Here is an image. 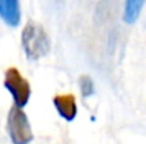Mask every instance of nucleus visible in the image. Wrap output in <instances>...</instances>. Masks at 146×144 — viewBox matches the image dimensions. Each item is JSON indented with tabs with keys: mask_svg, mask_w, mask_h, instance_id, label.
<instances>
[{
	"mask_svg": "<svg viewBox=\"0 0 146 144\" xmlns=\"http://www.w3.org/2000/svg\"><path fill=\"white\" fill-rule=\"evenodd\" d=\"M0 17L7 26L17 27L21 20L20 3L17 0H0Z\"/></svg>",
	"mask_w": 146,
	"mask_h": 144,
	"instance_id": "39448f33",
	"label": "nucleus"
},
{
	"mask_svg": "<svg viewBox=\"0 0 146 144\" xmlns=\"http://www.w3.org/2000/svg\"><path fill=\"white\" fill-rule=\"evenodd\" d=\"M143 4H145L143 0H128V1L125 3V7H123L122 20H123L126 24H133V23L138 20Z\"/></svg>",
	"mask_w": 146,
	"mask_h": 144,
	"instance_id": "423d86ee",
	"label": "nucleus"
},
{
	"mask_svg": "<svg viewBox=\"0 0 146 144\" xmlns=\"http://www.w3.org/2000/svg\"><path fill=\"white\" fill-rule=\"evenodd\" d=\"M21 44H23V49L30 61H37L40 58H44L51 48L48 34L40 24H37L34 21L27 23L26 27L23 28Z\"/></svg>",
	"mask_w": 146,
	"mask_h": 144,
	"instance_id": "f257e3e1",
	"label": "nucleus"
},
{
	"mask_svg": "<svg viewBox=\"0 0 146 144\" xmlns=\"http://www.w3.org/2000/svg\"><path fill=\"white\" fill-rule=\"evenodd\" d=\"M80 89H81V93H82L84 97H88V96L94 95L95 86H94V82H92L91 76L82 75V76L80 78Z\"/></svg>",
	"mask_w": 146,
	"mask_h": 144,
	"instance_id": "0eeeda50",
	"label": "nucleus"
},
{
	"mask_svg": "<svg viewBox=\"0 0 146 144\" xmlns=\"http://www.w3.org/2000/svg\"><path fill=\"white\" fill-rule=\"evenodd\" d=\"M4 88L10 92L16 107H24L31 96V86L29 81L20 74L17 68H9L4 74Z\"/></svg>",
	"mask_w": 146,
	"mask_h": 144,
	"instance_id": "7ed1b4c3",
	"label": "nucleus"
},
{
	"mask_svg": "<svg viewBox=\"0 0 146 144\" xmlns=\"http://www.w3.org/2000/svg\"><path fill=\"white\" fill-rule=\"evenodd\" d=\"M52 103H54L58 114L62 119H65L67 122H72L77 117L78 107H77V100H75L74 95H71V93L57 95V96H54Z\"/></svg>",
	"mask_w": 146,
	"mask_h": 144,
	"instance_id": "20e7f679",
	"label": "nucleus"
},
{
	"mask_svg": "<svg viewBox=\"0 0 146 144\" xmlns=\"http://www.w3.org/2000/svg\"><path fill=\"white\" fill-rule=\"evenodd\" d=\"M7 133L13 144H30L33 140V130L29 117L16 106L11 107L7 114Z\"/></svg>",
	"mask_w": 146,
	"mask_h": 144,
	"instance_id": "f03ea898",
	"label": "nucleus"
}]
</instances>
